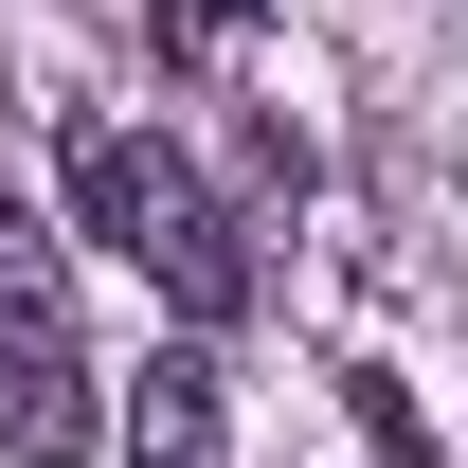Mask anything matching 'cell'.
<instances>
[{"mask_svg":"<svg viewBox=\"0 0 468 468\" xmlns=\"http://www.w3.org/2000/svg\"><path fill=\"white\" fill-rule=\"evenodd\" d=\"M72 217L109 234V252H144V271L180 289V324H234V306H252V217L198 198V163L144 144V126H109V109L72 126Z\"/></svg>","mask_w":468,"mask_h":468,"instance_id":"6da1fadb","label":"cell"},{"mask_svg":"<svg viewBox=\"0 0 468 468\" xmlns=\"http://www.w3.org/2000/svg\"><path fill=\"white\" fill-rule=\"evenodd\" d=\"M126 468H234V414H217V360L198 343H163L144 378H126V432H109Z\"/></svg>","mask_w":468,"mask_h":468,"instance_id":"7a4b0ae2","label":"cell"},{"mask_svg":"<svg viewBox=\"0 0 468 468\" xmlns=\"http://www.w3.org/2000/svg\"><path fill=\"white\" fill-rule=\"evenodd\" d=\"M0 451H18V468H90V451H109V397H90V360H72V343L0 360Z\"/></svg>","mask_w":468,"mask_h":468,"instance_id":"3957f363","label":"cell"},{"mask_svg":"<svg viewBox=\"0 0 468 468\" xmlns=\"http://www.w3.org/2000/svg\"><path fill=\"white\" fill-rule=\"evenodd\" d=\"M72 343V252L37 234V198H0V360Z\"/></svg>","mask_w":468,"mask_h":468,"instance_id":"277c9868","label":"cell"},{"mask_svg":"<svg viewBox=\"0 0 468 468\" xmlns=\"http://www.w3.org/2000/svg\"><path fill=\"white\" fill-rule=\"evenodd\" d=\"M252 18H271V0H163V55L217 72V55H252Z\"/></svg>","mask_w":468,"mask_h":468,"instance_id":"5b68a950","label":"cell"}]
</instances>
